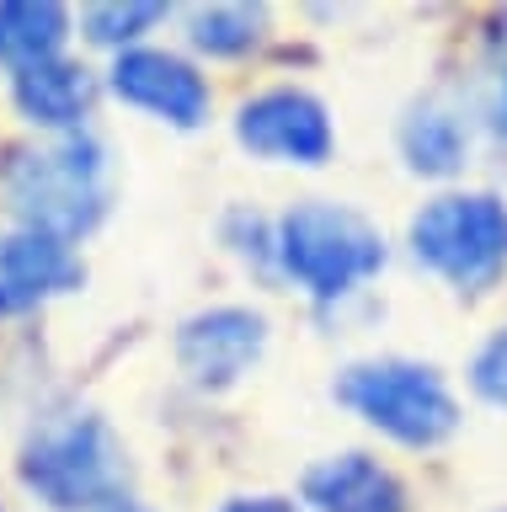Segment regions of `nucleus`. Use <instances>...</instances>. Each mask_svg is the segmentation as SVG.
<instances>
[{"mask_svg":"<svg viewBox=\"0 0 507 512\" xmlns=\"http://www.w3.org/2000/svg\"><path fill=\"white\" fill-rule=\"evenodd\" d=\"M6 198L27 230L70 246L107 214V150L86 134L22 150L6 166Z\"/></svg>","mask_w":507,"mask_h":512,"instance_id":"nucleus-1","label":"nucleus"},{"mask_svg":"<svg viewBox=\"0 0 507 512\" xmlns=\"http://www.w3.org/2000/svg\"><path fill=\"white\" fill-rule=\"evenodd\" d=\"M273 251L283 272L310 288L315 299H342L353 294L358 283H369L379 267H385V240L358 208L347 203H326V198H310V203H294L289 214L278 219V235H273Z\"/></svg>","mask_w":507,"mask_h":512,"instance_id":"nucleus-2","label":"nucleus"},{"mask_svg":"<svg viewBox=\"0 0 507 512\" xmlns=\"http://www.w3.org/2000/svg\"><path fill=\"white\" fill-rule=\"evenodd\" d=\"M337 400L406 448H433L459 427V406L443 374L406 358H374L342 368Z\"/></svg>","mask_w":507,"mask_h":512,"instance_id":"nucleus-3","label":"nucleus"},{"mask_svg":"<svg viewBox=\"0 0 507 512\" xmlns=\"http://www.w3.org/2000/svg\"><path fill=\"white\" fill-rule=\"evenodd\" d=\"M22 480L49 507L107 512L123 502V448L102 416H65L27 443Z\"/></svg>","mask_w":507,"mask_h":512,"instance_id":"nucleus-4","label":"nucleus"},{"mask_svg":"<svg viewBox=\"0 0 507 512\" xmlns=\"http://www.w3.org/2000/svg\"><path fill=\"white\" fill-rule=\"evenodd\" d=\"M411 256L454 288H486L507 267V203L491 192H443L411 219Z\"/></svg>","mask_w":507,"mask_h":512,"instance_id":"nucleus-5","label":"nucleus"},{"mask_svg":"<svg viewBox=\"0 0 507 512\" xmlns=\"http://www.w3.org/2000/svg\"><path fill=\"white\" fill-rule=\"evenodd\" d=\"M235 139L262 160H283V166H321L331 155V118L310 91L278 86L241 102L235 112Z\"/></svg>","mask_w":507,"mask_h":512,"instance_id":"nucleus-6","label":"nucleus"},{"mask_svg":"<svg viewBox=\"0 0 507 512\" xmlns=\"http://www.w3.org/2000/svg\"><path fill=\"white\" fill-rule=\"evenodd\" d=\"M267 352V320L241 304H219V310L193 315L177 331V363L198 390H230Z\"/></svg>","mask_w":507,"mask_h":512,"instance_id":"nucleus-7","label":"nucleus"},{"mask_svg":"<svg viewBox=\"0 0 507 512\" xmlns=\"http://www.w3.org/2000/svg\"><path fill=\"white\" fill-rule=\"evenodd\" d=\"M113 91L129 107L150 112L171 128H198L209 118V86L187 59L161 54V48H129L113 64Z\"/></svg>","mask_w":507,"mask_h":512,"instance_id":"nucleus-8","label":"nucleus"},{"mask_svg":"<svg viewBox=\"0 0 507 512\" xmlns=\"http://www.w3.org/2000/svg\"><path fill=\"white\" fill-rule=\"evenodd\" d=\"M75 283H81V262L70 256L65 240L38 230H17L0 240V299H6V310H33L38 299L65 294Z\"/></svg>","mask_w":507,"mask_h":512,"instance_id":"nucleus-9","label":"nucleus"},{"mask_svg":"<svg viewBox=\"0 0 507 512\" xmlns=\"http://www.w3.org/2000/svg\"><path fill=\"white\" fill-rule=\"evenodd\" d=\"M305 502L315 512H406V491L369 454H331L305 470Z\"/></svg>","mask_w":507,"mask_h":512,"instance_id":"nucleus-10","label":"nucleus"},{"mask_svg":"<svg viewBox=\"0 0 507 512\" xmlns=\"http://www.w3.org/2000/svg\"><path fill=\"white\" fill-rule=\"evenodd\" d=\"M91 96H97L91 75L81 64H65V59L17 75V107L43 128H75L91 112Z\"/></svg>","mask_w":507,"mask_h":512,"instance_id":"nucleus-11","label":"nucleus"},{"mask_svg":"<svg viewBox=\"0 0 507 512\" xmlns=\"http://www.w3.org/2000/svg\"><path fill=\"white\" fill-rule=\"evenodd\" d=\"M65 32H70L65 6H49V0H6L0 6V59L17 75L38 70V64H54Z\"/></svg>","mask_w":507,"mask_h":512,"instance_id":"nucleus-12","label":"nucleus"},{"mask_svg":"<svg viewBox=\"0 0 507 512\" xmlns=\"http://www.w3.org/2000/svg\"><path fill=\"white\" fill-rule=\"evenodd\" d=\"M401 150H406V160H411V171H422V176H449V171H459V160H465L470 139H465V123H459L449 107L422 102V107H411V118L401 123Z\"/></svg>","mask_w":507,"mask_h":512,"instance_id":"nucleus-13","label":"nucleus"},{"mask_svg":"<svg viewBox=\"0 0 507 512\" xmlns=\"http://www.w3.org/2000/svg\"><path fill=\"white\" fill-rule=\"evenodd\" d=\"M267 11L262 6H203L193 11V38L203 54H246L251 43L262 38Z\"/></svg>","mask_w":507,"mask_h":512,"instance_id":"nucleus-14","label":"nucleus"},{"mask_svg":"<svg viewBox=\"0 0 507 512\" xmlns=\"http://www.w3.org/2000/svg\"><path fill=\"white\" fill-rule=\"evenodd\" d=\"M166 16V6H91L86 11V38L91 43H129L145 27H155Z\"/></svg>","mask_w":507,"mask_h":512,"instance_id":"nucleus-15","label":"nucleus"},{"mask_svg":"<svg viewBox=\"0 0 507 512\" xmlns=\"http://www.w3.org/2000/svg\"><path fill=\"white\" fill-rule=\"evenodd\" d=\"M470 384L491 400V406H507V331H497L481 352H475Z\"/></svg>","mask_w":507,"mask_h":512,"instance_id":"nucleus-16","label":"nucleus"},{"mask_svg":"<svg viewBox=\"0 0 507 512\" xmlns=\"http://www.w3.org/2000/svg\"><path fill=\"white\" fill-rule=\"evenodd\" d=\"M219 512H299L289 496H235V502H225Z\"/></svg>","mask_w":507,"mask_h":512,"instance_id":"nucleus-17","label":"nucleus"},{"mask_svg":"<svg viewBox=\"0 0 507 512\" xmlns=\"http://www.w3.org/2000/svg\"><path fill=\"white\" fill-rule=\"evenodd\" d=\"M491 118H497V128L507 134V75H502V86H497V107H491Z\"/></svg>","mask_w":507,"mask_h":512,"instance_id":"nucleus-18","label":"nucleus"},{"mask_svg":"<svg viewBox=\"0 0 507 512\" xmlns=\"http://www.w3.org/2000/svg\"><path fill=\"white\" fill-rule=\"evenodd\" d=\"M107 512H145V507H134V502H118V507H107Z\"/></svg>","mask_w":507,"mask_h":512,"instance_id":"nucleus-19","label":"nucleus"},{"mask_svg":"<svg viewBox=\"0 0 507 512\" xmlns=\"http://www.w3.org/2000/svg\"><path fill=\"white\" fill-rule=\"evenodd\" d=\"M0 315H11V310H6V299H0Z\"/></svg>","mask_w":507,"mask_h":512,"instance_id":"nucleus-20","label":"nucleus"},{"mask_svg":"<svg viewBox=\"0 0 507 512\" xmlns=\"http://www.w3.org/2000/svg\"><path fill=\"white\" fill-rule=\"evenodd\" d=\"M0 512H6V507H0Z\"/></svg>","mask_w":507,"mask_h":512,"instance_id":"nucleus-21","label":"nucleus"}]
</instances>
